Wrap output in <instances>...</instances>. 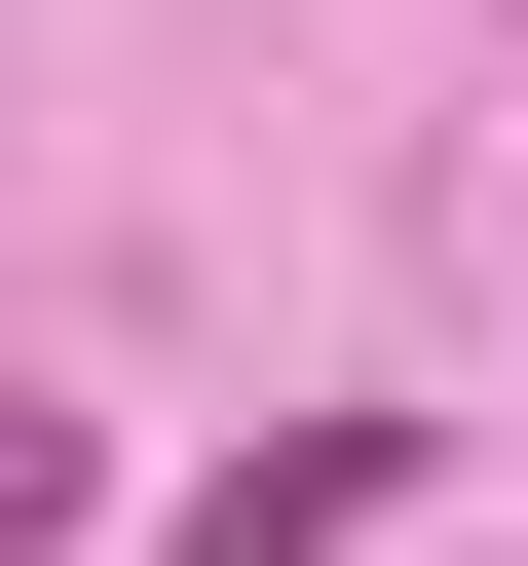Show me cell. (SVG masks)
I'll return each instance as SVG.
<instances>
[{
    "label": "cell",
    "mask_w": 528,
    "mask_h": 566,
    "mask_svg": "<svg viewBox=\"0 0 528 566\" xmlns=\"http://www.w3.org/2000/svg\"><path fill=\"white\" fill-rule=\"evenodd\" d=\"M340 528H415V416H303V453L189 491V566H340Z\"/></svg>",
    "instance_id": "obj_1"
},
{
    "label": "cell",
    "mask_w": 528,
    "mask_h": 566,
    "mask_svg": "<svg viewBox=\"0 0 528 566\" xmlns=\"http://www.w3.org/2000/svg\"><path fill=\"white\" fill-rule=\"evenodd\" d=\"M39 528H76V416H39V378H0V566H39Z\"/></svg>",
    "instance_id": "obj_2"
}]
</instances>
